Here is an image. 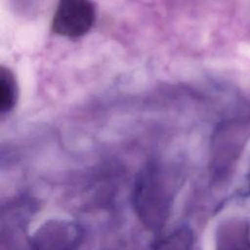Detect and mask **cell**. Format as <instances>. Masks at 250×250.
Here are the masks:
<instances>
[{
    "mask_svg": "<svg viewBox=\"0 0 250 250\" xmlns=\"http://www.w3.org/2000/svg\"><path fill=\"white\" fill-rule=\"evenodd\" d=\"M18 88L13 72L4 66L0 68V112L2 114L13 109L17 103Z\"/></svg>",
    "mask_w": 250,
    "mask_h": 250,
    "instance_id": "obj_4",
    "label": "cell"
},
{
    "mask_svg": "<svg viewBox=\"0 0 250 250\" xmlns=\"http://www.w3.org/2000/svg\"><path fill=\"white\" fill-rule=\"evenodd\" d=\"M180 186V178L160 166L149 165L140 172L133 187L132 202L148 229L159 231L165 226Z\"/></svg>",
    "mask_w": 250,
    "mask_h": 250,
    "instance_id": "obj_1",
    "label": "cell"
},
{
    "mask_svg": "<svg viewBox=\"0 0 250 250\" xmlns=\"http://www.w3.org/2000/svg\"><path fill=\"white\" fill-rule=\"evenodd\" d=\"M95 21V9L90 0H60L52 28L59 35L75 38L86 34Z\"/></svg>",
    "mask_w": 250,
    "mask_h": 250,
    "instance_id": "obj_2",
    "label": "cell"
},
{
    "mask_svg": "<svg viewBox=\"0 0 250 250\" xmlns=\"http://www.w3.org/2000/svg\"><path fill=\"white\" fill-rule=\"evenodd\" d=\"M81 228L70 221L52 219L36 229L29 239L31 250H77Z\"/></svg>",
    "mask_w": 250,
    "mask_h": 250,
    "instance_id": "obj_3",
    "label": "cell"
},
{
    "mask_svg": "<svg viewBox=\"0 0 250 250\" xmlns=\"http://www.w3.org/2000/svg\"><path fill=\"white\" fill-rule=\"evenodd\" d=\"M189 243V233L182 228L158 240L154 250H188Z\"/></svg>",
    "mask_w": 250,
    "mask_h": 250,
    "instance_id": "obj_5",
    "label": "cell"
}]
</instances>
